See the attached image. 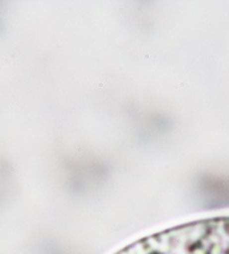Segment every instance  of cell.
Returning <instances> with one entry per match:
<instances>
[{"mask_svg": "<svg viewBox=\"0 0 229 254\" xmlns=\"http://www.w3.org/2000/svg\"><path fill=\"white\" fill-rule=\"evenodd\" d=\"M115 254H229V216L174 227Z\"/></svg>", "mask_w": 229, "mask_h": 254, "instance_id": "6da1fadb", "label": "cell"}]
</instances>
